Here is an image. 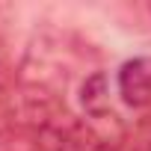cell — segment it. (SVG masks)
Instances as JSON below:
<instances>
[{"mask_svg":"<svg viewBox=\"0 0 151 151\" xmlns=\"http://www.w3.org/2000/svg\"><path fill=\"white\" fill-rule=\"evenodd\" d=\"M56 151H124V127L116 113L71 122Z\"/></svg>","mask_w":151,"mask_h":151,"instance_id":"6da1fadb","label":"cell"},{"mask_svg":"<svg viewBox=\"0 0 151 151\" xmlns=\"http://www.w3.org/2000/svg\"><path fill=\"white\" fill-rule=\"evenodd\" d=\"M80 104L86 110V116L98 119V116H110V92H107V74L104 71H95L83 80L80 86Z\"/></svg>","mask_w":151,"mask_h":151,"instance_id":"277c9868","label":"cell"},{"mask_svg":"<svg viewBox=\"0 0 151 151\" xmlns=\"http://www.w3.org/2000/svg\"><path fill=\"white\" fill-rule=\"evenodd\" d=\"M148 151H151V148H148Z\"/></svg>","mask_w":151,"mask_h":151,"instance_id":"5b68a950","label":"cell"},{"mask_svg":"<svg viewBox=\"0 0 151 151\" xmlns=\"http://www.w3.org/2000/svg\"><path fill=\"white\" fill-rule=\"evenodd\" d=\"M119 95L133 110L151 104V53L133 56L119 68Z\"/></svg>","mask_w":151,"mask_h":151,"instance_id":"7a4b0ae2","label":"cell"},{"mask_svg":"<svg viewBox=\"0 0 151 151\" xmlns=\"http://www.w3.org/2000/svg\"><path fill=\"white\" fill-rule=\"evenodd\" d=\"M18 104H21V80L9 68L0 65V136L18 127Z\"/></svg>","mask_w":151,"mask_h":151,"instance_id":"3957f363","label":"cell"}]
</instances>
